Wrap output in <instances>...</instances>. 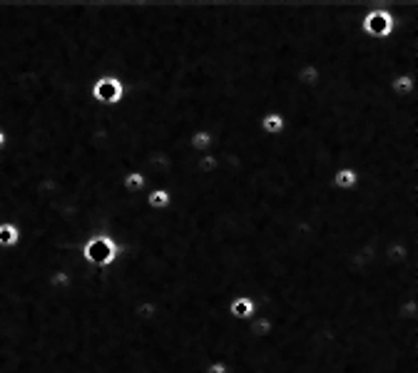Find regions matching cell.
<instances>
[{
	"label": "cell",
	"mask_w": 418,
	"mask_h": 373,
	"mask_svg": "<svg viewBox=\"0 0 418 373\" xmlns=\"http://www.w3.org/2000/svg\"><path fill=\"white\" fill-rule=\"evenodd\" d=\"M388 92H391L393 98H411V95H416L418 92V78L416 75H411V72H401V75H396V78L388 82Z\"/></svg>",
	"instance_id": "cell-3"
},
{
	"label": "cell",
	"mask_w": 418,
	"mask_h": 373,
	"mask_svg": "<svg viewBox=\"0 0 418 373\" xmlns=\"http://www.w3.org/2000/svg\"><path fill=\"white\" fill-rule=\"evenodd\" d=\"M202 373H232V366L227 361H209Z\"/></svg>",
	"instance_id": "cell-14"
},
{
	"label": "cell",
	"mask_w": 418,
	"mask_h": 373,
	"mask_svg": "<svg viewBox=\"0 0 418 373\" xmlns=\"http://www.w3.org/2000/svg\"><path fill=\"white\" fill-rule=\"evenodd\" d=\"M276 331V321L274 319H269V316H264L261 311H256L254 319L249 321V334L254 336V339L259 341H267L272 339Z\"/></svg>",
	"instance_id": "cell-6"
},
{
	"label": "cell",
	"mask_w": 418,
	"mask_h": 373,
	"mask_svg": "<svg viewBox=\"0 0 418 373\" xmlns=\"http://www.w3.org/2000/svg\"><path fill=\"white\" fill-rule=\"evenodd\" d=\"M187 147H190L195 155H204V152H209L212 147H214V135H212V130H207V127L190 132V137H187Z\"/></svg>",
	"instance_id": "cell-9"
},
{
	"label": "cell",
	"mask_w": 418,
	"mask_h": 373,
	"mask_svg": "<svg viewBox=\"0 0 418 373\" xmlns=\"http://www.w3.org/2000/svg\"><path fill=\"white\" fill-rule=\"evenodd\" d=\"M144 204L152 212H164L172 204V194L160 184V187H152V190L144 192Z\"/></svg>",
	"instance_id": "cell-10"
},
{
	"label": "cell",
	"mask_w": 418,
	"mask_h": 373,
	"mask_svg": "<svg viewBox=\"0 0 418 373\" xmlns=\"http://www.w3.org/2000/svg\"><path fill=\"white\" fill-rule=\"evenodd\" d=\"M219 164H222V159H219V152H217V147H212L209 152H204V155H199L195 162V170L199 172V174H204V177H209V174H214L217 170H219Z\"/></svg>",
	"instance_id": "cell-11"
},
{
	"label": "cell",
	"mask_w": 418,
	"mask_h": 373,
	"mask_svg": "<svg viewBox=\"0 0 418 373\" xmlns=\"http://www.w3.org/2000/svg\"><path fill=\"white\" fill-rule=\"evenodd\" d=\"M120 254V244L115 242V236L104 234V231H98V234H90L82 244V262L87 267H95V269H107L115 264Z\"/></svg>",
	"instance_id": "cell-1"
},
{
	"label": "cell",
	"mask_w": 418,
	"mask_h": 373,
	"mask_svg": "<svg viewBox=\"0 0 418 373\" xmlns=\"http://www.w3.org/2000/svg\"><path fill=\"white\" fill-rule=\"evenodd\" d=\"M90 98L92 102H98L102 107L118 105L120 100L124 98V85L122 80L115 72H104L100 78H95V82L90 85Z\"/></svg>",
	"instance_id": "cell-2"
},
{
	"label": "cell",
	"mask_w": 418,
	"mask_h": 373,
	"mask_svg": "<svg viewBox=\"0 0 418 373\" xmlns=\"http://www.w3.org/2000/svg\"><path fill=\"white\" fill-rule=\"evenodd\" d=\"M20 244V227L15 222H0V249H15Z\"/></svg>",
	"instance_id": "cell-12"
},
{
	"label": "cell",
	"mask_w": 418,
	"mask_h": 373,
	"mask_svg": "<svg viewBox=\"0 0 418 373\" xmlns=\"http://www.w3.org/2000/svg\"><path fill=\"white\" fill-rule=\"evenodd\" d=\"M284 127H287V120H284V115H281L279 110L261 112V117H259L261 135H267V137H276V135H281V132H284Z\"/></svg>",
	"instance_id": "cell-5"
},
{
	"label": "cell",
	"mask_w": 418,
	"mask_h": 373,
	"mask_svg": "<svg viewBox=\"0 0 418 373\" xmlns=\"http://www.w3.org/2000/svg\"><path fill=\"white\" fill-rule=\"evenodd\" d=\"M256 311H259V304H256L252 296H234V299L229 302V316L236 321L254 319Z\"/></svg>",
	"instance_id": "cell-4"
},
{
	"label": "cell",
	"mask_w": 418,
	"mask_h": 373,
	"mask_svg": "<svg viewBox=\"0 0 418 373\" xmlns=\"http://www.w3.org/2000/svg\"><path fill=\"white\" fill-rule=\"evenodd\" d=\"M6 144H8V137H6V132L0 130V152L6 150Z\"/></svg>",
	"instance_id": "cell-15"
},
{
	"label": "cell",
	"mask_w": 418,
	"mask_h": 373,
	"mask_svg": "<svg viewBox=\"0 0 418 373\" xmlns=\"http://www.w3.org/2000/svg\"><path fill=\"white\" fill-rule=\"evenodd\" d=\"M331 184L333 190L339 192H351L359 187V170H353V167H341L331 174Z\"/></svg>",
	"instance_id": "cell-7"
},
{
	"label": "cell",
	"mask_w": 418,
	"mask_h": 373,
	"mask_svg": "<svg viewBox=\"0 0 418 373\" xmlns=\"http://www.w3.org/2000/svg\"><path fill=\"white\" fill-rule=\"evenodd\" d=\"M72 284V274L67 269H52L50 274H47V286L55 289V291H63Z\"/></svg>",
	"instance_id": "cell-13"
},
{
	"label": "cell",
	"mask_w": 418,
	"mask_h": 373,
	"mask_svg": "<svg viewBox=\"0 0 418 373\" xmlns=\"http://www.w3.org/2000/svg\"><path fill=\"white\" fill-rule=\"evenodd\" d=\"M294 80L299 82L304 90H314V87L321 82V67L319 63H304V65L296 70Z\"/></svg>",
	"instance_id": "cell-8"
}]
</instances>
